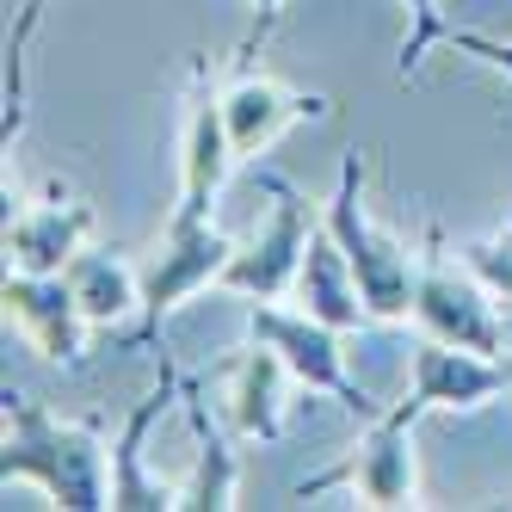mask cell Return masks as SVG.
Here are the masks:
<instances>
[{
  "label": "cell",
  "instance_id": "obj_1",
  "mask_svg": "<svg viewBox=\"0 0 512 512\" xmlns=\"http://www.w3.org/2000/svg\"><path fill=\"white\" fill-rule=\"evenodd\" d=\"M0 482H38L68 512L112 506V451L99 420H50L31 395H0Z\"/></svg>",
  "mask_w": 512,
  "mask_h": 512
},
{
  "label": "cell",
  "instance_id": "obj_2",
  "mask_svg": "<svg viewBox=\"0 0 512 512\" xmlns=\"http://www.w3.org/2000/svg\"><path fill=\"white\" fill-rule=\"evenodd\" d=\"M321 223L334 229V241L346 247L352 278H358V290H364V309H371V321H408V315H414L420 253H408L389 229L371 223V210H364V161H358V149L340 161V179H334V198H327Z\"/></svg>",
  "mask_w": 512,
  "mask_h": 512
},
{
  "label": "cell",
  "instance_id": "obj_3",
  "mask_svg": "<svg viewBox=\"0 0 512 512\" xmlns=\"http://www.w3.org/2000/svg\"><path fill=\"white\" fill-rule=\"evenodd\" d=\"M247 340L272 346L284 358V371L297 377L309 395L340 401V408L358 414V420H377L383 414L377 401L352 383V371H346V334H340V327H327V321H315L309 309H284L278 297L272 303H247Z\"/></svg>",
  "mask_w": 512,
  "mask_h": 512
},
{
  "label": "cell",
  "instance_id": "obj_4",
  "mask_svg": "<svg viewBox=\"0 0 512 512\" xmlns=\"http://www.w3.org/2000/svg\"><path fill=\"white\" fill-rule=\"evenodd\" d=\"M414 321H420V334H432V340H451V346L488 352V358H500V352H506L500 297H494V290L475 278L469 266L457 272V266L445 260V235H438V223H426V247H420Z\"/></svg>",
  "mask_w": 512,
  "mask_h": 512
},
{
  "label": "cell",
  "instance_id": "obj_5",
  "mask_svg": "<svg viewBox=\"0 0 512 512\" xmlns=\"http://www.w3.org/2000/svg\"><path fill=\"white\" fill-rule=\"evenodd\" d=\"M420 401L401 395L389 414L364 420V438L352 445V457H340L327 475H315V482L297 488V500L321 494V488H346L352 500L364 506H414L420 494V469H414V426H420Z\"/></svg>",
  "mask_w": 512,
  "mask_h": 512
},
{
  "label": "cell",
  "instance_id": "obj_6",
  "mask_svg": "<svg viewBox=\"0 0 512 512\" xmlns=\"http://www.w3.org/2000/svg\"><path fill=\"white\" fill-rule=\"evenodd\" d=\"M229 260H235V241L210 223V216H167V235H161V247H155V260H149V272H142V315H136V346L142 340H155L161 334V321L179 309V303H192L198 290H210V284H223V272H229Z\"/></svg>",
  "mask_w": 512,
  "mask_h": 512
},
{
  "label": "cell",
  "instance_id": "obj_7",
  "mask_svg": "<svg viewBox=\"0 0 512 512\" xmlns=\"http://www.w3.org/2000/svg\"><path fill=\"white\" fill-rule=\"evenodd\" d=\"M266 186H272V216H266V229H253V241L235 247L223 284H216V290H229V297H241V303L290 297L297 266H303V253H309V235L321 229V216L309 210V198L290 186V179H266Z\"/></svg>",
  "mask_w": 512,
  "mask_h": 512
},
{
  "label": "cell",
  "instance_id": "obj_8",
  "mask_svg": "<svg viewBox=\"0 0 512 512\" xmlns=\"http://www.w3.org/2000/svg\"><path fill=\"white\" fill-rule=\"evenodd\" d=\"M235 167V142L223 124V87L210 81V62H192V93H186V136H179V216H210L216 192Z\"/></svg>",
  "mask_w": 512,
  "mask_h": 512
},
{
  "label": "cell",
  "instance_id": "obj_9",
  "mask_svg": "<svg viewBox=\"0 0 512 512\" xmlns=\"http://www.w3.org/2000/svg\"><path fill=\"white\" fill-rule=\"evenodd\" d=\"M303 118H327L321 93H290L284 81L260 75L253 56H235L229 81H223V124L235 142V161H260L284 130H297Z\"/></svg>",
  "mask_w": 512,
  "mask_h": 512
},
{
  "label": "cell",
  "instance_id": "obj_10",
  "mask_svg": "<svg viewBox=\"0 0 512 512\" xmlns=\"http://www.w3.org/2000/svg\"><path fill=\"white\" fill-rule=\"evenodd\" d=\"M93 229L99 210L56 179L44 204H25L19 216H7V272H68V260L87 247Z\"/></svg>",
  "mask_w": 512,
  "mask_h": 512
},
{
  "label": "cell",
  "instance_id": "obj_11",
  "mask_svg": "<svg viewBox=\"0 0 512 512\" xmlns=\"http://www.w3.org/2000/svg\"><path fill=\"white\" fill-rule=\"evenodd\" d=\"M0 303H7V321H13L50 364H68V371L81 364L87 315H81V303H75V290H68L62 272H7Z\"/></svg>",
  "mask_w": 512,
  "mask_h": 512
},
{
  "label": "cell",
  "instance_id": "obj_12",
  "mask_svg": "<svg viewBox=\"0 0 512 512\" xmlns=\"http://www.w3.org/2000/svg\"><path fill=\"white\" fill-rule=\"evenodd\" d=\"M408 395L426 414L432 408H482V401L506 395V371L488 352H469V346L420 334V346H414V389Z\"/></svg>",
  "mask_w": 512,
  "mask_h": 512
},
{
  "label": "cell",
  "instance_id": "obj_13",
  "mask_svg": "<svg viewBox=\"0 0 512 512\" xmlns=\"http://www.w3.org/2000/svg\"><path fill=\"white\" fill-rule=\"evenodd\" d=\"M179 389H186V383H179V371H173V364H161V383L130 408L124 438H118V451H112V506H124V512H161V506H179V494H167L155 475L142 469L149 432H155V420L167 414V401H173Z\"/></svg>",
  "mask_w": 512,
  "mask_h": 512
},
{
  "label": "cell",
  "instance_id": "obj_14",
  "mask_svg": "<svg viewBox=\"0 0 512 512\" xmlns=\"http://www.w3.org/2000/svg\"><path fill=\"white\" fill-rule=\"evenodd\" d=\"M223 377H229V426L241 438H253V445H278L284 438V383H297L284 371V358L253 340L247 352H235L223 364Z\"/></svg>",
  "mask_w": 512,
  "mask_h": 512
},
{
  "label": "cell",
  "instance_id": "obj_15",
  "mask_svg": "<svg viewBox=\"0 0 512 512\" xmlns=\"http://www.w3.org/2000/svg\"><path fill=\"white\" fill-rule=\"evenodd\" d=\"M290 297H297V309H309L315 321L340 327V334H352V327L371 321V309H364V290H358V278H352V260H346V247L334 241V229H327V223L309 235V253H303V266H297Z\"/></svg>",
  "mask_w": 512,
  "mask_h": 512
},
{
  "label": "cell",
  "instance_id": "obj_16",
  "mask_svg": "<svg viewBox=\"0 0 512 512\" xmlns=\"http://www.w3.org/2000/svg\"><path fill=\"white\" fill-rule=\"evenodd\" d=\"M62 278H68V290H75L87 327H118V321L142 315V272L112 247H81Z\"/></svg>",
  "mask_w": 512,
  "mask_h": 512
},
{
  "label": "cell",
  "instance_id": "obj_17",
  "mask_svg": "<svg viewBox=\"0 0 512 512\" xmlns=\"http://www.w3.org/2000/svg\"><path fill=\"white\" fill-rule=\"evenodd\" d=\"M186 414H192V438H198V469H192V482L179 488V506L223 512V506H235L241 463H235V451H229L223 426H216V420L204 414V395H198V383H186Z\"/></svg>",
  "mask_w": 512,
  "mask_h": 512
},
{
  "label": "cell",
  "instance_id": "obj_18",
  "mask_svg": "<svg viewBox=\"0 0 512 512\" xmlns=\"http://www.w3.org/2000/svg\"><path fill=\"white\" fill-rule=\"evenodd\" d=\"M50 0H19V19L7 31V142L25 130V50L38 38V19H44Z\"/></svg>",
  "mask_w": 512,
  "mask_h": 512
},
{
  "label": "cell",
  "instance_id": "obj_19",
  "mask_svg": "<svg viewBox=\"0 0 512 512\" xmlns=\"http://www.w3.org/2000/svg\"><path fill=\"white\" fill-rule=\"evenodd\" d=\"M457 260L482 278L500 303H512V223H500L494 235H475V241H463L457 247Z\"/></svg>",
  "mask_w": 512,
  "mask_h": 512
},
{
  "label": "cell",
  "instance_id": "obj_20",
  "mask_svg": "<svg viewBox=\"0 0 512 512\" xmlns=\"http://www.w3.org/2000/svg\"><path fill=\"white\" fill-rule=\"evenodd\" d=\"M408 19H414V25H408V44H401V81L414 87V81H420L426 50L445 38L451 25H445V13H438V0H408Z\"/></svg>",
  "mask_w": 512,
  "mask_h": 512
},
{
  "label": "cell",
  "instance_id": "obj_21",
  "mask_svg": "<svg viewBox=\"0 0 512 512\" xmlns=\"http://www.w3.org/2000/svg\"><path fill=\"white\" fill-rule=\"evenodd\" d=\"M445 44H451V50H469V56H482V62H494V68H506V75H512V44H500V38H475V31H445Z\"/></svg>",
  "mask_w": 512,
  "mask_h": 512
},
{
  "label": "cell",
  "instance_id": "obj_22",
  "mask_svg": "<svg viewBox=\"0 0 512 512\" xmlns=\"http://www.w3.org/2000/svg\"><path fill=\"white\" fill-rule=\"evenodd\" d=\"M247 7H253V31L241 38V56L260 50V44L272 38V31H278V19H284V0H247Z\"/></svg>",
  "mask_w": 512,
  "mask_h": 512
},
{
  "label": "cell",
  "instance_id": "obj_23",
  "mask_svg": "<svg viewBox=\"0 0 512 512\" xmlns=\"http://www.w3.org/2000/svg\"><path fill=\"white\" fill-rule=\"evenodd\" d=\"M500 371H506V389H512V352H500Z\"/></svg>",
  "mask_w": 512,
  "mask_h": 512
},
{
  "label": "cell",
  "instance_id": "obj_24",
  "mask_svg": "<svg viewBox=\"0 0 512 512\" xmlns=\"http://www.w3.org/2000/svg\"><path fill=\"white\" fill-rule=\"evenodd\" d=\"M506 223H512V216H506Z\"/></svg>",
  "mask_w": 512,
  "mask_h": 512
}]
</instances>
